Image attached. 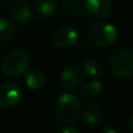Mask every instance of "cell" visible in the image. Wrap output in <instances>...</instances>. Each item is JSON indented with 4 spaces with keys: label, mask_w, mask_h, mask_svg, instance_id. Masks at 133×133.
Instances as JSON below:
<instances>
[{
    "label": "cell",
    "mask_w": 133,
    "mask_h": 133,
    "mask_svg": "<svg viewBox=\"0 0 133 133\" xmlns=\"http://www.w3.org/2000/svg\"><path fill=\"white\" fill-rule=\"evenodd\" d=\"M29 56L25 50L12 49L5 54L1 60V70L9 77H16L26 74L29 69Z\"/></svg>",
    "instance_id": "cell-1"
},
{
    "label": "cell",
    "mask_w": 133,
    "mask_h": 133,
    "mask_svg": "<svg viewBox=\"0 0 133 133\" xmlns=\"http://www.w3.org/2000/svg\"><path fill=\"white\" fill-rule=\"evenodd\" d=\"M55 115L64 124L76 122L81 115V103L77 96L70 92L61 95L55 104Z\"/></svg>",
    "instance_id": "cell-2"
},
{
    "label": "cell",
    "mask_w": 133,
    "mask_h": 133,
    "mask_svg": "<svg viewBox=\"0 0 133 133\" xmlns=\"http://www.w3.org/2000/svg\"><path fill=\"white\" fill-rule=\"evenodd\" d=\"M117 28L109 22H98L89 29L88 37L94 46L99 48H106L115 43L117 40Z\"/></svg>",
    "instance_id": "cell-3"
},
{
    "label": "cell",
    "mask_w": 133,
    "mask_h": 133,
    "mask_svg": "<svg viewBox=\"0 0 133 133\" xmlns=\"http://www.w3.org/2000/svg\"><path fill=\"white\" fill-rule=\"evenodd\" d=\"M110 68L118 78H130L133 76V51L130 49H120L112 54L110 58Z\"/></svg>",
    "instance_id": "cell-4"
},
{
    "label": "cell",
    "mask_w": 133,
    "mask_h": 133,
    "mask_svg": "<svg viewBox=\"0 0 133 133\" xmlns=\"http://www.w3.org/2000/svg\"><path fill=\"white\" fill-rule=\"evenodd\" d=\"M84 11L94 20H104L110 16L112 4L110 0H85Z\"/></svg>",
    "instance_id": "cell-5"
},
{
    "label": "cell",
    "mask_w": 133,
    "mask_h": 133,
    "mask_svg": "<svg viewBox=\"0 0 133 133\" xmlns=\"http://www.w3.org/2000/svg\"><path fill=\"white\" fill-rule=\"evenodd\" d=\"M79 35L77 30L72 27H61L54 32L51 36V41L57 48L68 49L74 47L78 42Z\"/></svg>",
    "instance_id": "cell-6"
},
{
    "label": "cell",
    "mask_w": 133,
    "mask_h": 133,
    "mask_svg": "<svg viewBox=\"0 0 133 133\" xmlns=\"http://www.w3.org/2000/svg\"><path fill=\"white\" fill-rule=\"evenodd\" d=\"M21 99L20 87L15 83L7 82L0 84V108L7 109L16 105Z\"/></svg>",
    "instance_id": "cell-7"
},
{
    "label": "cell",
    "mask_w": 133,
    "mask_h": 133,
    "mask_svg": "<svg viewBox=\"0 0 133 133\" xmlns=\"http://www.w3.org/2000/svg\"><path fill=\"white\" fill-rule=\"evenodd\" d=\"M83 81V71L76 65H69L64 68L60 76V84L63 89L72 91L81 85Z\"/></svg>",
    "instance_id": "cell-8"
},
{
    "label": "cell",
    "mask_w": 133,
    "mask_h": 133,
    "mask_svg": "<svg viewBox=\"0 0 133 133\" xmlns=\"http://www.w3.org/2000/svg\"><path fill=\"white\" fill-rule=\"evenodd\" d=\"M11 16L19 25H26L32 19V9L25 1L18 0L11 7Z\"/></svg>",
    "instance_id": "cell-9"
},
{
    "label": "cell",
    "mask_w": 133,
    "mask_h": 133,
    "mask_svg": "<svg viewBox=\"0 0 133 133\" xmlns=\"http://www.w3.org/2000/svg\"><path fill=\"white\" fill-rule=\"evenodd\" d=\"M57 0H36L34 4V11L37 16L48 19L57 12Z\"/></svg>",
    "instance_id": "cell-10"
},
{
    "label": "cell",
    "mask_w": 133,
    "mask_h": 133,
    "mask_svg": "<svg viewBox=\"0 0 133 133\" xmlns=\"http://www.w3.org/2000/svg\"><path fill=\"white\" fill-rule=\"evenodd\" d=\"M102 91H103V85L99 82L98 79L94 78L92 81L85 83L82 88V91H81V95L84 99H88V101H95L97 99L99 96H101Z\"/></svg>",
    "instance_id": "cell-11"
},
{
    "label": "cell",
    "mask_w": 133,
    "mask_h": 133,
    "mask_svg": "<svg viewBox=\"0 0 133 133\" xmlns=\"http://www.w3.org/2000/svg\"><path fill=\"white\" fill-rule=\"evenodd\" d=\"M83 120L88 126H95L102 120V111L96 104H89L83 112Z\"/></svg>",
    "instance_id": "cell-12"
},
{
    "label": "cell",
    "mask_w": 133,
    "mask_h": 133,
    "mask_svg": "<svg viewBox=\"0 0 133 133\" xmlns=\"http://www.w3.org/2000/svg\"><path fill=\"white\" fill-rule=\"evenodd\" d=\"M44 83H46V77L40 70L33 69V70L28 71L27 76H26V84L29 89L40 90L43 88Z\"/></svg>",
    "instance_id": "cell-13"
},
{
    "label": "cell",
    "mask_w": 133,
    "mask_h": 133,
    "mask_svg": "<svg viewBox=\"0 0 133 133\" xmlns=\"http://www.w3.org/2000/svg\"><path fill=\"white\" fill-rule=\"evenodd\" d=\"M104 71V66L97 60H88L83 64V72L90 78H98Z\"/></svg>",
    "instance_id": "cell-14"
},
{
    "label": "cell",
    "mask_w": 133,
    "mask_h": 133,
    "mask_svg": "<svg viewBox=\"0 0 133 133\" xmlns=\"http://www.w3.org/2000/svg\"><path fill=\"white\" fill-rule=\"evenodd\" d=\"M15 34L13 23L5 18H0V42L8 41Z\"/></svg>",
    "instance_id": "cell-15"
},
{
    "label": "cell",
    "mask_w": 133,
    "mask_h": 133,
    "mask_svg": "<svg viewBox=\"0 0 133 133\" xmlns=\"http://www.w3.org/2000/svg\"><path fill=\"white\" fill-rule=\"evenodd\" d=\"M63 9L64 12L69 14H74L76 16H84L85 15V11L84 7H81L77 4L76 0H66L63 4Z\"/></svg>",
    "instance_id": "cell-16"
},
{
    "label": "cell",
    "mask_w": 133,
    "mask_h": 133,
    "mask_svg": "<svg viewBox=\"0 0 133 133\" xmlns=\"http://www.w3.org/2000/svg\"><path fill=\"white\" fill-rule=\"evenodd\" d=\"M61 133H81L78 127L72 126V125H66L62 130H61Z\"/></svg>",
    "instance_id": "cell-17"
},
{
    "label": "cell",
    "mask_w": 133,
    "mask_h": 133,
    "mask_svg": "<svg viewBox=\"0 0 133 133\" xmlns=\"http://www.w3.org/2000/svg\"><path fill=\"white\" fill-rule=\"evenodd\" d=\"M101 133H119L115 127L112 126H108V127H104L103 130L101 131Z\"/></svg>",
    "instance_id": "cell-18"
},
{
    "label": "cell",
    "mask_w": 133,
    "mask_h": 133,
    "mask_svg": "<svg viewBox=\"0 0 133 133\" xmlns=\"http://www.w3.org/2000/svg\"><path fill=\"white\" fill-rule=\"evenodd\" d=\"M127 129L130 130L131 133H133V115L129 118V120H127Z\"/></svg>",
    "instance_id": "cell-19"
}]
</instances>
